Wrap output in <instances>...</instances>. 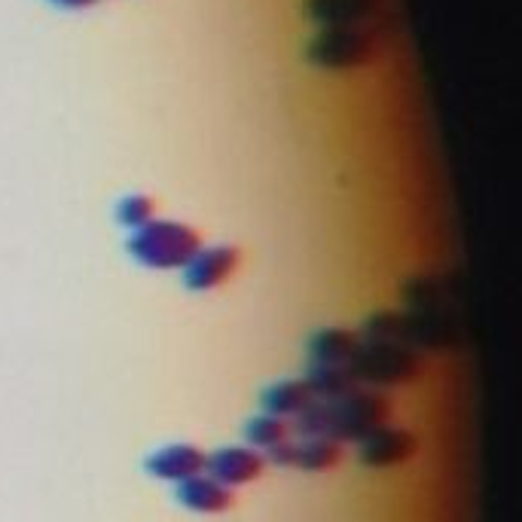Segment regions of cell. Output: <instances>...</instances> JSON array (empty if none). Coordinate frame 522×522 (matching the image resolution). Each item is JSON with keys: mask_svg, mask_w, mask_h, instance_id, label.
<instances>
[{"mask_svg": "<svg viewBox=\"0 0 522 522\" xmlns=\"http://www.w3.org/2000/svg\"><path fill=\"white\" fill-rule=\"evenodd\" d=\"M391 419V400L370 388H352L342 397L312 400V406L290 422V434L300 440L327 437L336 443H361L376 428L388 425Z\"/></svg>", "mask_w": 522, "mask_h": 522, "instance_id": "obj_1", "label": "cell"}, {"mask_svg": "<svg viewBox=\"0 0 522 522\" xmlns=\"http://www.w3.org/2000/svg\"><path fill=\"white\" fill-rule=\"evenodd\" d=\"M126 251L144 269H184L202 251V236L178 220H150L132 229Z\"/></svg>", "mask_w": 522, "mask_h": 522, "instance_id": "obj_2", "label": "cell"}, {"mask_svg": "<svg viewBox=\"0 0 522 522\" xmlns=\"http://www.w3.org/2000/svg\"><path fill=\"white\" fill-rule=\"evenodd\" d=\"M348 376L355 382H370V385H400L413 382L422 373V358L419 352L406 345H391V342H361L355 358L345 364Z\"/></svg>", "mask_w": 522, "mask_h": 522, "instance_id": "obj_3", "label": "cell"}, {"mask_svg": "<svg viewBox=\"0 0 522 522\" xmlns=\"http://www.w3.org/2000/svg\"><path fill=\"white\" fill-rule=\"evenodd\" d=\"M144 471L156 480L184 483L208 471V455L193 443H168L144 458Z\"/></svg>", "mask_w": 522, "mask_h": 522, "instance_id": "obj_4", "label": "cell"}, {"mask_svg": "<svg viewBox=\"0 0 522 522\" xmlns=\"http://www.w3.org/2000/svg\"><path fill=\"white\" fill-rule=\"evenodd\" d=\"M266 471V458L251 449V446H223L214 455H208V477H214L217 483H223L226 489L236 486H248L254 480H260Z\"/></svg>", "mask_w": 522, "mask_h": 522, "instance_id": "obj_5", "label": "cell"}, {"mask_svg": "<svg viewBox=\"0 0 522 522\" xmlns=\"http://www.w3.org/2000/svg\"><path fill=\"white\" fill-rule=\"evenodd\" d=\"M242 263V254L239 248L232 245H217V248H202L187 266H184V284L196 294L202 290H214L220 284H226L232 275H236Z\"/></svg>", "mask_w": 522, "mask_h": 522, "instance_id": "obj_6", "label": "cell"}, {"mask_svg": "<svg viewBox=\"0 0 522 522\" xmlns=\"http://www.w3.org/2000/svg\"><path fill=\"white\" fill-rule=\"evenodd\" d=\"M373 55V40L358 28H333L312 46V58L327 68H355Z\"/></svg>", "mask_w": 522, "mask_h": 522, "instance_id": "obj_7", "label": "cell"}, {"mask_svg": "<svg viewBox=\"0 0 522 522\" xmlns=\"http://www.w3.org/2000/svg\"><path fill=\"white\" fill-rule=\"evenodd\" d=\"M416 449H419V443L406 428L382 425L361 440V461L367 468H394V464L413 458Z\"/></svg>", "mask_w": 522, "mask_h": 522, "instance_id": "obj_8", "label": "cell"}, {"mask_svg": "<svg viewBox=\"0 0 522 522\" xmlns=\"http://www.w3.org/2000/svg\"><path fill=\"white\" fill-rule=\"evenodd\" d=\"M174 498H178V504H184L187 510L208 513V516L211 513H226L232 504H236V495H232V489H226L223 483H217L208 474L178 483V492H174Z\"/></svg>", "mask_w": 522, "mask_h": 522, "instance_id": "obj_9", "label": "cell"}, {"mask_svg": "<svg viewBox=\"0 0 522 522\" xmlns=\"http://www.w3.org/2000/svg\"><path fill=\"white\" fill-rule=\"evenodd\" d=\"M361 336L345 330V327H324L309 339V358L312 364H330V367H345L355 358L361 348Z\"/></svg>", "mask_w": 522, "mask_h": 522, "instance_id": "obj_10", "label": "cell"}, {"mask_svg": "<svg viewBox=\"0 0 522 522\" xmlns=\"http://www.w3.org/2000/svg\"><path fill=\"white\" fill-rule=\"evenodd\" d=\"M312 400H315V394L306 385V379H284V382L269 385L260 394L263 410L269 416H278V419H297L306 406H312Z\"/></svg>", "mask_w": 522, "mask_h": 522, "instance_id": "obj_11", "label": "cell"}, {"mask_svg": "<svg viewBox=\"0 0 522 522\" xmlns=\"http://www.w3.org/2000/svg\"><path fill=\"white\" fill-rule=\"evenodd\" d=\"M373 7V0H312V13L321 25L355 28Z\"/></svg>", "mask_w": 522, "mask_h": 522, "instance_id": "obj_12", "label": "cell"}, {"mask_svg": "<svg viewBox=\"0 0 522 522\" xmlns=\"http://www.w3.org/2000/svg\"><path fill=\"white\" fill-rule=\"evenodd\" d=\"M342 461V443L336 440H327V437H309V440H300L297 443V464L294 468H303V471H330Z\"/></svg>", "mask_w": 522, "mask_h": 522, "instance_id": "obj_13", "label": "cell"}, {"mask_svg": "<svg viewBox=\"0 0 522 522\" xmlns=\"http://www.w3.org/2000/svg\"><path fill=\"white\" fill-rule=\"evenodd\" d=\"M306 385L312 388L315 400H330V397H342L352 388H358V382L348 376L345 367H330V364H309L306 370Z\"/></svg>", "mask_w": 522, "mask_h": 522, "instance_id": "obj_14", "label": "cell"}, {"mask_svg": "<svg viewBox=\"0 0 522 522\" xmlns=\"http://www.w3.org/2000/svg\"><path fill=\"white\" fill-rule=\"evenodd\" d=\"M245 440L251 449H272L284 440H290V422L278 419V416H254L245 422Z\"/></svg>", "mask_w": 522, "mask_h": 522, "instance_id": "obj_15", "label": "cell"}, {"mask_svg": "<svg viewBox=\"0 0 522 522\" xmlns=\"http://www.w3.org/2000/svg\"><path fill=\"white\" fill-rule=\"evenodd\" d=\"M116 220H120L126 229H141L144 223L156 220V202L147 193H132L123 196L120 205H116Z\"/></svg>", "mask_w": 522, "mask_h": 522, "instance_id": "obj_16", "label": "cell"}, {"mask_svg": "<svg viewBox=\"0 0 522 522\" xmlns=\"http://www.w3.org/2000/svg\"><path fill=\"white\" fill-rule=\"evenodd\" d=\"M364 342H391V345H403V315H397V312L370 315L367 324H364Z\"/></svg>", "mask_w": 522, "mask_h": 522, "instance_id": "obj_17", "label": "cell"}, {"mask_svg": "<svg viewBox=\"0 0 522 522\" xmlns=\"http://www.w3.org/2000/svg\"><path fill=\"white\" fill-rule=\"evenodd\" d=\"M263 458H266V464H278V468H294V464H297V443L284 440V443L266 449Z\"/></svg>", "mask_w": 522, "mask_h": 522, "instance_id": "obj_18", "label": "cell"}, {"mask_svg": "<svg viewBox=\"0 0 522 522\" xmlns=\"http://www.w3.org/2000/svg\"><path fill=\"white\" fill-rule=\"evenodd\" d=\"M52 4L65 7V10H86V7H95L98 0H52Z\"/></svg>", "mask_w": 522, "mask_h": 522, "instance_id": "obj_19", "label": "cell"}]
</instances>
